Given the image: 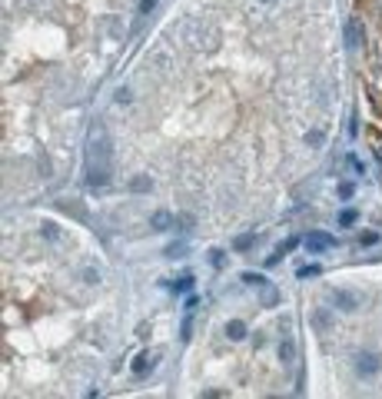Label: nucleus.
<instances>
[{"mask_svg":"<svg viewBox=\"0 0 382 399\" xmlns=\"http://www.w3.org/2000/svg\"><path fill=\"white\" fill-rule=\"evenodd\" d=\"M110 180V140L103 130H93L87 143V183L103 186Z\"/></svg>","mask_w":382,"mask_h":399,"instance_id":"1","label":"nucleus"},{"mask_svg":"<svg viewBox=\"0 0 382 399\" xmlns=\"http://www.w3.org/2000/svg\"><path fill=\"white\" fill-rule=\"evenodd\" d=\"M332 303H336L339 310H346V313H356L359 306H362V293H356V290H332Z\"/></svg>","mask_w":382,"mask_h":399,"instance_id":"2","label":"nucleus"},{"mask_svg":"<svg viewBox=\"0 0 382 399\" xmlns=\"http://www.w3.org/2000/svg\"><path fill=\"white\" fill-rule=\"evenodd\" d=\"M379 366H382V359H379L376 353H359L356 356V373L359 376H376Z\"/></svg>","mask_w":382,"mask_h":399,"instance_id":"3","label":"nucleus"},{"mask_svg":"<svg viewBox=\"0 0 382 399\" xmlns=\"http://www.w3.org/2000/svg\"><path fill=\"white\" fill-rule=\"evenodd\" d=\"M306 246L313 250V253H322V250H332V246H336V236L322 233V230H313V233L306 236Z\"/></svg>","mask_w":382,"mask_h":399,"instance_id":"4","label":"nucleus"},{"mask_svg":"<svg viewBox=\"0 0 382 399\" xmlns=\"http://www.w3.org/2000/svg\"><path fill=\"white\" fill-rule=\"evenodd\" d=\"M313 326H316V330H322V333L332 326V310H329V306H319V310L313 313Z\"/></svg>","mask_w":382,"mask_h":399,"instance_id":"5","label":"nucleus"},{"mask_svg":"<svg viewBox=\"0 0 382 399\" xmlns=\"http://www.w3.org/2000/svg\"><path fill=\"white\" fill-rule=\"evenodd\" d=\"M157 363V356H150V353H143V356H137V363H133V373L137 376H146L150 373V366Z\"/></svg>","mask_w":382,"mask_h":399,"instance_id":"6","label":"nucleus"},{"mask_svg":"<svg viewBox=\"0 0 382 399\" xmlns=\"http://www.w3.org/2000/svg\"><path fill=\"white\" fill-rule=\"evenodd\" d=\"M150 223H153V230H169V223H173V216H169L166 210H157Z\"/></svg>","mask_w":382,"mask_h":399,"instance_id":"7","label":"nucleus"},{"mask_svg":"<svg viewBox=\"0 0 382 399\" xmlns=\"http://www.w3.org/2000/svg\"><path fill=\"white\" fill-rule=\"evenodd\" d=\"M226 336H230V339H243V336H246V326L239 323V319H230V323H226Z\"/></svg>","mask_w":382,"mask_h":399,"instance_id":"8","label":"nucleus"},{"mask_svg":"<svg viewBox=\"0 0 382 399\" xmlns=\"http://www.w3.org/2000/svg\"><path fill=\"white\" fill-rule=\"evenodd\" d=\"M253 243H256V236H253V233H246V236H236V240H233V250H250Z\"/></svg>","mask_w":382,"mask_h":399,"instance_id":"9","label":"nucleus"},{"mask_svg":"<svg viewBox=\"0 0 382 399\" xmlns=\"http://www.w3.org/2000/svg\"><path fill=\"white\" fill-rule=\"evenodd\" d=\"M296 243H299V240H296V236H293V240H286V243H279V246H276V256H273V263L279 260L282 253H293V250H296Z\"/></svg>","mask_w":382,"mask_h":399,"instance_id":"10","label":"nucleus"},{"mask_svg":"<svg viewBox=\"0 0 382 399\" xmlns=\"http://www.w3.org/2000/svg\"><path fill=\"white\" fill-rule=\"evenodd\" d=\"M153 7H157V0H140V13H137V17H140V20H146V17L153 13Z\"/></svg>","mask_w":382,"mask_h":399,"instance_id":"11","label":"nucleus"},{"mask_svg":"<svg viewBox=\"0 0 382 399\" xmlns=\"http://www.w3.org/2000/svg\"><path fill=\"white\" fill-rule=\"evenodd\" d=\"M339 223H342V226H352V223H356V210H342V213H339Z\"/></svg>","mask_w":382,"mask_h":399,"instance_id":"12","label":"nucleus"},{"mask_svg":"<svg viewBox=\"0 0 382 399\" xmlns=\"http://www.w3.org/2000/svg\"><path fill=\"white\" fill-rule=\"evenodd\" d=\"M243 279H246L250 286H263V283H266V279L259 276V273H243Z\"/></svg>","mask_w":382,"mask_h":399,"instance_id":"13","label":"nucleus"},{"mask_svg":"<svg viewBox=\"0 0 382 399\" xmlns=\"http://www.w3.org/2000/svg\"><path fill=\"white\" fill-rule=\"evenodd\" d=\"M133 190H150V177H137L133 180Z\"/></svg>","mask_w":382,"mask_h":399,"instance_id":"14","label":"nucleus"},{"mask_svg":"<svg viewBox=\"0 0 382 399\" xmlns=\"http://www.w3.org/2000/svg\"><path fill=\"white\" fill-rule=\"evenodd\" d=\"M299 276H302V279H306V276H319V266H316V263H313V266H302Z\"/></svg>","mask_w":382,"mask_h":399,"instance_id":"15","label":"nucleus"},{"mask_svg":"<svg viewBox=\"0 0 382 399\" xmlns=\"http://www.w3.org/2000/svg\"><path fill=\"white\" fill-rule=\"evenodd\" d=\"M359 243H362V246H372V243H379V233H362Z\"/></svg>","mask_w":382,"mask_h":399,"instance_id":"16","label":"nucleus"},{"mask_svg":"<svg viewBox=\"0 0 382 399\" xmlns=\"http://www.w3.org/2000/svg\"><path fill=\"white\" fill-rule=\"evenodd\" d=\"M189 286H193V276H183V279H180V283H176V290H183V293H186V290H189Z\"/></svg>","mask_w":382,"mask_h":399,"instance_id":"17","label":"nucleus"},{"mask_svg":"<svg viewBox=\"0 0 382 399\" xmlns=\"http://www.w3.org/2000/svg\"><path fill=\"white\" fill-rule=\"evenodd\" d=\"M339 197H352V183H339Z\"/></svg>","mask_w":382,"mask_h":399,"instance_id":"18","label":"nucleus"},{"mask_svg":"<svg viewBox=\"0 0 382 399\" xmlns=\"http://www.w3.org/2000/svg\"><path fill=\"white\" fill-rule=\"evenodd\" d=\"M276 299H279V296H276V290H266V303L276 306Z\"/></svg>","mask_w":382,"mask_h":399,"instance_id":"19","label":"nucleus"}]
</instances>
